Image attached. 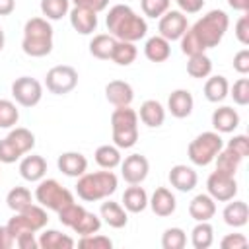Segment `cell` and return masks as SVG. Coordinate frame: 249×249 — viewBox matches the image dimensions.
Returning <instances> with one entry per match:
<instances>
[{"label": "cell", "mask_w": 249, "mask_h": 249, "mask_svg": "<svg viewBox=\"0 0 249 249\" xmlns=\"http://www.w3.org/2000/svg\"><path fill=\"white\" fill-rule=\"evenodd\" d=\"M19 111L14 101L10 99H0V128H12L18 124Z\"/></svg>", "instance_id": "ab89813d"}, {"label": "cell", "mask_w": 249, "mask_h": 249, "mask_svg": "<svg viewBox=\"0 0 249 249\" xmlns=\"http://www.w3.org/2000/svg\"><path fill=\"white\" fill-rule=\"evenodd\" d=\"M99 216L103 218V222H105L107 226H111V228H115V230L124 228L126 222H128V216H126L124 206L119 204V202H113V200H107V202L101 204Z\"/></svg>", "instance_id": "603a6c76"}, {"label": "cell", "mask_w": 249, "mask_h": 249, "mask_svg": "<svg viewBox=\"0 0 249 249\" xmlns=\"http://www.w3.org/2000/svg\"><path fill=\"white\" fill-rule=\"evenodd\" d=\"M35 198L41 206L54 210V212H58L62 206L74 202L72 193L66 187H62L56 179H41L35 189Z\"/></svg>", "instance_id": "ba28073f"}, {"label": "cell", "mask_w": 249, "mask_h": 249, "mask_svg": "<svg viewBox=\"0 0 249 249\" xmlns=\"http://www.w3.org/2000/svg\"><path fill=\"white\" fill-rule=\"evenodd\" d=\"M212 126L216 132H233L237 126H239V115L233 107H228V105H222L218 107L214 113H212Z\"/></svg>", "instance_id": "44dd1931"}, {"label": "cell", "mask_w": 249, "mask_h": 249, "mask_svg": "<svg viewBox=\"0 0 249 249\" xmlns=\"http://www.w3.org/2000/svg\"><path fill=\"white\" fill-rule=\"evenodd\" d=\"M115 43H117V39L111 33H99L89 41V53H91V56H95L99 60H109L113 54Z\"/></svg>", "instance_id": "83f0119b"}, {"label": "cell", "mask_w": 249, "mask_h": 249, "mask_svg": "<svg viewBox=\"0 0 249 249\" xmlns=\"http://www.w3.org/2000/svg\"><path fill=\"white\" fill-rule=\"evenodd\" d=\"M56 165H58V169L64 175H68V177H80L88 169V160L80 152H64V154L58 156Z\"/></svg>", "instance_id": "ac0fdd59"}, {"label": "cell", "mask_w": 249, "mask_h": 249, "mask_svg": "<svg viewBox=\"0 0 249 249\" xmlns=\"http://www.w3.org/2000/svg\"><path fill=\"white\" fill-rule=\"evenodd\" d=\"M214 160H216V169L222 171V173H228V175H235V171L239 169V165L243 161L235 152H231L228 148L226 150L222 148Z\"/></svg>", "instance_id": "d590c367"}, {"label": "cell", "mask_w": 249, "mask_h": 249, "mask_svg": "<svg viewBox=\"0 0 249 249\" xmlns=\"http://www.w3.org/2000/svg\"><path fill=\"white\" fill-rule=\"evenodd\" d=\"M19 158H21V152L8 138H2L0 140V161L2 163H14Z\"/></svg>", "instance_id": "bcb514c9"}, {"label": "cell", "mask_w": 249, "mask_h": 249, "mask_svg": "<svg viewBox=\"0 0 249 249\" xmlns=\"http://www.w3.org/2000/svg\"><path fill=\"white\" fill-rule=\"evenodd\" d=\"M224 148V140L220 136V132L216 130H208L198 134L195 140H191L189 148H187V156L195 165H208L214 161V158L218 156V152Z\"/></svg>", "instance_id": "8992f818"}, {"label": "cell", "mask_w": 249, "mask_h": 249, "mask_svg": "<svg viewBox=\"0 0 249 249\" xmlns=\"http://www.w3.org/2000/svg\"><path fill=\"white\" fill-rule=\"evenodd\" d=\"M187 245V235L181 228H167L161 235L163 249H183Z\"/></svg>", "instance_id": "60d3db41"}, {"label": "cell", "mask_w": 249, "mask_h": 249, "mask_svg": "<svg viewBox=\"0 0 249 249\" xmlns=\"http://www.w3.org/2000/svg\"><path fill=\"white\" fill-rule=\"evenodd\" d=\"M228 150H231V152H235L241 160L243 158H247L249 156V138L245 136V134H235L230 142H228V146H226Z\"/></svg>", "instance_id": "7dc6e473"}, {"label": "cell", "mask_w": 249, "mask_h": 249, "mask_svg": "<svg viewBox=\"0 0 249 249\" xmlns=\"http://www.w3.org/2000/svg\"><path fill=\"white\" fill-rule=\"evenodd\" d=\"M148 204H150L152 212H154L156 216H160V218L171 216V214L175 212V208H177L175 195H173L169 189H165V187H158V189L154 191L152 198L148 200Z\"/></svg>", "instance_id": "9a60e30c"}, {"label": "cell", "mask_w": 249, "mask_h": 249, "mask_svg": "<svg viewBox=\"0 0 249 249\" xmlns=\"http://www.w3.org/2000/svg\"><path fill=\"white\" fill-rule=\"evenodd\" d=\"M12 97L21 107H35L43 97V86L31 76L16 78L12 84Z\"/></svg>", "instance_id": "30bf717a"}, {"label": "cell", "mask_w": 249, "mask_h": 249, "mask_svg": "<svg viewBox=\"0 0 249 249\" xmlns=\"http://www.w3.org/2000/svg\"><path fill=\"white\" fill-rule=\"evenodd\" d=\"M228 95H231L233 97V103H237L241 107L249 105V80L247 78H239L231 86V89L228 91Z\"/></svg>", "instance_id": "7bdbcfd3"}, {"label": "cell", "mask_w": 249, "mask_h": 249, "mask_svg": "<svg viewBox=\"0 0 249 249\" xmlns=\"http://www.w3.org/2000/svg\"><path fill=\"white\" fill-rule=\"evenodd\" d=\"M39 247L41 249H72L74 239L66 233H60L58 230H47L39 237Z\"/></svg>", "instance_id": "f546056e"}, {"label": "cell", "mask_w": 249, "mask_h": 249, "mask_svg": "<svg viewBox=\"0 0 249 249\" xmlns=\"http://www.w3.org/2000/svg\"><path fill=\"white\" fill-rule=\"evenodd\" d=\"M70 0H41V12L47 19H62L68 14Z\"/></svg>", "instance_id": "f35d334b"}, {"label": "cell", "mask_w": 249, "mask_h": 249, "mask_svg": "<svg viewBox=\"0 0 249 249\" xmlns=\"http://www.w3.org/2000/svg\"><path fill=\"white\" fill-rule=\"evenodd\" d=\"M111 130L117 148H132L138 140V113L130 109V105L117 107L111 113Z\"/></svg>", "instance_id": "5b68a950"}, {"label": "cell", "mask_w": 249, "mask_h": 249, "mask_svg": "<svg viewBox=\"0 0 249 249\" xmlns=\"http://www.w3.org/2000/svg\"><path fill=\"white\" fill-rule=\"evenodd\" d=\"M95 158V163L101 167V169H115L117 165H121L123 158H121V152L117 146H111V144H103L95 150L93 154Z\"/></svg>", "instance_id": "4dcf8cb0"}, {"label": "cell", "mask_w": 249, "mask_h": 249, "mask_svg": "<svg viewBox=\"0 0 249 249\" xmlns=\"http://www.w3.org/2000/svg\"><path fill=\"white\" fill-rule=\"evenodd\" d=\"M119 187V179L111 169L95 171V173H84L78 177L76 193L86 202H95L101 198L111 196Z\"/></svg>", "instance_id": "277c9868"}, {"label": "cell", "mask_w": 249, "mask_h": 249, "mask_svg": "<svg viewBox=\"0 0 249 249\" xmlns=\"http://www.w3.org/2000/svg\"><path fill=\"white\" fill-rule=\"evenodd\" d=\"M45 86L54 95H66L78 86V72L68 64L53 66L45 76Z\"/></svg>", "instance_id": "9c48e42d"}, {"label": "cell", "mask_w": 249, "mask_h": 249, "mask_svg": "<svg viewBox=\"0 0 249 249\" xmlns=\"http://www.w3.org/2000/svg\"><path fill=\"white\" fill-rule=\"evenodd\" d=\"M233 200V198H231ZM224 222L231 228H243L249 220V208H247V202L243 200H233V202H228L224 212Z\"/></svg>", "instance_id": "484cf974"}, {"label": "cell", "mask_w": 249, "mask_h": 249, "mask_svg": "<svg viewBox=\"0 0 249 249\" xmlns=\"http://www.w3.org/2000/svg\"><path fill=\"white\" fill-rule=\"evenodd\" d=\"M212 72V60L204 54V53H198V54H193L189 56V62H187V74L191 78H208Z\"/></svg>", "instance_id": "d6a6232c"}, {"label": "cell", "mask_w": 249, "mask_h": 249, "mask_svg": "<svg viewBox=\"0 0 249 249\" xmlns=\"http://www.w3.org/2000/svg\"><path fill=\"white\" fill-rule=\"evenodd\" d=\"M230 91V84L226 80V76H210L204 84V97L210 103H220L228 97Z\"/></svg>", "instance_id": "f1b7e54d"}, {"label": "cell", "mask_w": 249, "mask_h": 249, "mask_svg": "<svg viewBox=\"0 0 249 249\" xmlns=\"http://www.w3.org/2000/svg\"><path fill=\"white\" fill-rule=\"evenodd\" d=\"M136 47L134 43L130 41H117L115 43V49H113V54H111V60L119 66H130L134 60H136Z\"/></svg>", "instance_id": "836d02e7"}, {"label": "cell", "mask_w": 249, "mask_h": 249, "mask_svg": "<svg viewBox=\"0 0 249 249\" xmlns=\"http://www.w3.org/2000/svg\"><path fill=\"white\" fill-rule=\"evenodd\" d=\"M235 37L241 45H249V16H241L235 23Z\"/></svg>", "instance_id": "f907efd6"}, {"label": "cell", "mask_w": 249, "mask_h": 249, "mask_svg": "<svg viewBox=\"0 0 249 249\" xmlns=\"http://www.w3.org/2000/svg\"><path fill=\"white\" fill-rule=\"evenodd\" d=\"M16 10V0H0V16H10Z\"/></svg>", "instance_id": "9f6ffc18"}, {"label": "cell", "mask_w": 249, "mask_h": 249, "mask_svg": "<svg viewBox=\"0 0 249 249\" xmlns=\"http://www.w3.org/2000/svg\"><path fill=\"white\" fill-rule=\"evenodd\" d=\"M183 14H196L202 10L204 0H175Z\"/></svg>", "instance_id": "db71d44e"}, {"label": "cell", "mask_w": 249, "mask_h": 249, "mask_svg": "<svg viewBox=\"0 0 249 249\" xmlns=\"http://www.w3.org/2000/svg\"><path fill=\"white\" fill-rule=\"evenodd\" d=\"M6 204H8V208L14 210V212L23 210L25 206L31 204V191L25 189V187H14V189L6 195Z\"/></svg>", "instance_id": "74e56055"}, {"label": "cell", "mask_w": 249, "mask_h": 249, "mask_svg": "<svg viewBox=\"0 0 249 249\" xmlns=\"http://www.w3.org/2000/svg\"><path fill=\"white\" fill-rule=\"evenodd\" d=\"M105 97L111 105L115 107H123V105H130L134 99V89L128 82L124 80H111L105 86Z\"/></svg>", "instance_id": "2e32d148"}, {"label": "cell", "mask_w": 249, "mask_h": 249, "mask_svg": "<svg viewBox=\"0 0 249 249\" xmlns=\"http://www.w3.org/2000/svg\"><path fill=\"white\" fill-rule=\"evenodd\" d=\"M140 121L146 124V126H150V128H158V126H161L163 124V121H165V109H163V105L160 103V101H156V99H146L142 105H140Z\"/></svg>", "instance_id": "cb8c5ba5"}, {"label": "cell", "mask_w": 249, "mask_h": 249, "mask_svg": "<svg viewBox=\"0 0 249 249\" xmlns=\"http://www.w3.org/2000/svg\"><path fill=\"white\" fill-rule=\"evenodd\" d=\"M6 138H8V140L21 152V156L27 154V152H31V150L35 148V134H33L29 128L16 126V128L10 130V134H8Z\"/></svg>", "instance_id": "1f68e13d"}, {"label": "cell", "mask_w": 249, "mask_h": 249, "mask_svg": "<svg viewBox=\"0 0 249 249\" xmlns=\"http://www.w3.org/2000/svg\"><path fill=\"white\" fill-rule=\"evenodd\" d=\"M4 43H6V37H4V31H2V27H0V51L4 49Z\"/></svg>", "instance_id": "680465c9"}, {"label": "cell", "mask_w": 249, "mask_h": 249, "mask_svg": "<svg viewBox=\"0 0 249 249\" xmlns=\"http://www.w3.org/2000/svg\"><path fill=\"white\" fill-rule=\"evenodd\" d=\"M233 70L243 76L249 72V51L247 49H241L233 54Z\"/></svg>", "instance_id": "681fc988"}, {"label": "cell", "mask_w": 249, "mask_h": 249, "mask_svg": "<svg viewBox=\"0 0 249 249\" xmlns=\"http://www.w3.org/2000/svg\"><path fill=\"white\" fill-rule=\"evenodd\" d=\"M78 247H88V249H111V247H113V241H111L107 235L91 233V235L80 237Z\"/></svg>", "instance_id": "f6af8a7d"}, {"label": "cell", "mask_w": 249, "mask_h": 249, "mask_svg": "<svg viewBox=\"0 0 249 249\" xmlns=\"http://www.w3.org/2000/svg\"><path fill=\"white\" fill-rule=\"evenodd\" d=\"M47 222H49V216L45 212V206H39V204L31 202L23 210L16 212V216L10 218V222L6 226H8L10 233L16 239L23 231H39V230H43L47 226Z\"/></svg>", "instance_id": "52a82bcc"}, {"label": "cell", "mask_w": 249, "mask_h": 249, "mask_svg": "<svg viewBox=\"0 0 249 249\" xmlns=\"http://www.w3.org/2000/svg\"><path fill=\"white\" fill-rule=\"evenodd\" d=\"M107 29L117 41H130L136 43L146 37L148 23L142 16H138L130 6L126 4H117L109 10L105 18Z\"/></svg>", "instance_id": "6da1fadb"}, {"label": "cell", "mask_w": 249, "mask_h": 249, "mask_svg": "<svg viewBox=\"0 0 249 249\" xmlns=\"http://www.w3.org/2000/svg\"><path fill=\"white\" fill-rule=\"evenodd\" d=\"M99 228H101V216H97V214H93V212H88V210H86V212L82 214V218L72 226L74 233H78L80 237L97 233Z\"/></svg>", "instance_id": "8d00e7d4"}, {"label": "cell", "mask_w": 249, "mask_h": 249, "mask_svg": "<svg viewBox=\"0 0 249 249\" xmlns=\"http://www.w3.org/2000/svg\"><path fill=\"white\" fill-rule=\"evenodd\" d=\"M191 243L195 249H208L214 243V228L208 222H198L191 231Z\"/></svg>", "instance_id": "e575fe53"}, {"label": "cell", "mask_w": 249, "mask_h": 249, "mask_svg": "<svg viewBox=\"0 0 249 249\" xmlns=\"http://www.w3.org/2000/svg\"><path fill=\"white\" fill-rule=\"evenodd\" d=\"M123 206L126 212H132V214H138V212H144L146 206H148V195L142 187L138 185H130L124 195H123Z\"/></svg>", "instance_id": "4316f807"}, {"label": "cell", "mask_w": 249, "mask_h": 249, "mask_svg": "<svg viewBox=\"0 0 249 249\" xmlns=\"http://www.w3.org/2000/svg\"><path fill=\"white\" fill-rule=\"evenodd\" d=\"M228 4L233 10H239V12H247L249 10V0H228Z\"/></svg>", "instance_id": "6f0895ef"}, {"label": "cell", "mask_w": 249, "mask_h": 249, "mask_svg": "<svg viewBox=\"0 0 249 249\" xmlns=\"http://www.w3.org/2000/svg\"><path fill=\"white\" fill-rule=\"evenodd\" d=\"M228 25H230V19H228L226 12L210 10L193 27H189V31L193 33L196 43L206 51V49H214L220 45V41L224 39V35L228 31Z\"/></svg>", "instance_id": "3957f363"}, {"label": "cell", "mask_w": 249, "mask_h": 249, "mask_svg": "<svg viewBox=\"0 0 249 249\" xmlns=\"http://www.w3.org/2000/svg\"><path fill=\"white\" fill-rule=\"evenodd\" d=\"M72 2H74V6L91 10V12H95V14L103 12V10L109 6V0H72Z\"/></svg>", "instance_id": "f5cc1de1"}, {"label": "cell", "mask_w": 249, "mask_h": 249, "mask_svg": "<svg viewBox=\"0 0 249 249\" xmlns=\"http://www.w3.org/2000/svg\"><path fill=\"white\" fill-rule=\"evenodd\" d=\"M247 237L243 233H228L226 237H222L220 247L222 249H245L247 247Z\"/></svg>", "instance_id": "c3c4849f"}, {"label": "cell", "mask_w": 249, "mask_h": 249, "mask_svg": "<svg viewBox=\"0 0 249 249\" xmlns=\"http://www.w3.org/2000/svg\"><path fill=\"white\" fill-rule=\"evenodd\" d=\"M150 171V161L142 154H130L121 161V175L128 185H140Z\"/></svg>", "instance_id": "4fadbf2b"}, {"label": "cell", "mask_w": 249, "mask_h": 249, "mask_svg": "<svg viewBox=\"0 0 249 249\" xmlns=\"http://www.w3.org/2000/svg\"><path fill=\"white\" fill-rule=\"evenodd\" d=\"M70 25L80 33V35H89L97 27V14L80 6H74L70 10Z\"/></svg>", "instance_id": "d6986e66"}, {"label": "cell", "mask_w": 249, "mask_h": 249, "mask_svg": "<svg viewBox=\"0 0 249 249\" xmlns=\"http://www.w3.org/2000/svg\"><path fill=\"white\" fill-rule=\"evenodd\" d=\"M189 214L196 222H208L216 214V200L210 195H196L189 202Z\"/></svg>", "instance_id": "7402d4cb"}, {"label": "cell", "mask_w": 249, "mask_h": 249, "mask_svg": "<svg viewBox=\"0 0 249 249\" xmlns=\"http://www.w3.org/2000/svg\"><path fill=\"white\" fill-rule=\"evenodd\" d=\"M14 243H16V239L10 233L8 226H0V249H12Z\"/></svg>", "instance_id": "11a10c76"}, {"label": "cell", "mask_w": 249, "mask_h": 249, "mask_svg": "<svg viewBox=\"0 0 249 249\" xmlns=\"http://www.w3.org/2000/svg\"><path fill=\"white\" fill-rule=\"evenodd\" d=\"M206 189H208V195L214 198V200H220V202H228L231 200L235 195H237V183H235V175H228V173H222V171H212L206 179Z\"/></svg>", "instance_id": "8fae6325"}, {"label": "cell", "mask_w": 249, "mask_h": 249, "mask_svg": "<svg viewBox=\"0 0 249 249\" xmlns=\"http://www.w3.org/2000/svg\"><path fill=\"white\" fill-rule=\"evenodd\" d=\"M16 245L19 249H37L39 239H35V231H23L16 237Z\"/></svg>", "instance_id": "816d5d0a"}, {"label": "cell", "mask_w": 249, "mask_h": 249, "mask_svg": "<svg viewBox=\"0 0 249 249\" xmlns=\"http://www.w3.org/2000/svg\"><path fill=\"white\" fill-rule=\"evenodd\" d=\"M169 183H171V187H175L177 191H181V193H189V191H193L195 187H196V183H198V175H196V171L193 169V167H189V165H185V163H177V165H173L171 169H169Z\"/></svg>", "instance_id": "5bb4252c"}, {"label": "cell", "mask_w": 249, "mask_h": 249, "mask_svg": "<svg viewBox=\"0 0 249 249\" xmlns=\"http://www.w3.org/2000/svg\"><path fill=\"white\" fill-rule=\"evenodd\" d=\"M144 54L150 62H163L171 54V43L161 35H154L144 45Z\"/></svg>", "instance_id": "d4e9b609"}, {"label": "cell", "mask_w": 249, "mask_h": 249, "mask_svg": "<svg viewBox=\"0 0 249 249\" xmlns=\"http://www.w3.org/2000/svg\"><path fill=\"white\" fill-rule=\"evenodd\" d=\"M45 173H47V161H45L43 156L31 154V156H25V158L19 161V175H21L25 181H29V183L41 181V179L45 177Z\"/></svg>", "instance_id": "ffe728a7"}, {"label": "cell", "mask_w": 249, "mask_h": 249, "mask_svg": "<svg viewBox=\"0 0 249 249\" xmlns=\"http://www.w3.org/2000/svg\"><path fill=\"white\" fill-rule=\"evenodd\" d=\"M142 12L148 18H161L169 10V0H140Z\"/></svg>", "instance_id": "ee69618b"}, {"label": "cell", "mask_w": 249, "mask_h": 249, "mask_svg": "<svg viewBox=\"0 0 249 249\" xmlns=\"http://www.w3.org/2000/svg\"><path fill=\"white\" fill-rule=\"evenodd\" d=\"M195 99L189 89H175L167 99V109L175 119H185L193 113Z\"/></svg>", "instance_id": "e0dca14e"}, {"label": "cell", "mask_w": 249, "mask_h": 249, "mask_svg": "<svg viewBox=\"0 0 249 249\" xmlns=\"http://www.w3.org/2000/svg\"><path fill=\"white\" fill-rule=\"evenodd\" d=\"M21 49L33 58L47 56L53 51V27L47 18H31L25 21Z\"/></svg>", "instance_id": "7a4b0ae2"}, {"label": "cell", "mask_w": 249, "mask_h": 249, "mask_svg": "<svg viewBox=\"0 0 249 249\" xmlns=\"http://www.w3.org/2000/svg\"><path fill=\"white\" fill-rule=\"evenodd\" d=\"M86 212V208L82 206V204H76V202H70V204H66V206H62L56 214H58V220H60V224L62 226H68V228H72L80 218H82V214Z\"/></svg>", "instance_id": "b9f144b4"}, {"label": "cell", "mask_w": 249, "mask_h": 249, "mask_svg": "<svg viewBox=\"0 0 249 249\" xmlns=\"http://www.w3.org/2000/svg\"><path fill=\"white\" fill-rule=\"evenodd\" d=\"M189 23H187V16L181 10H167L158 23V31L163 39L171 41H179L183 37V33L187 31Z\"/></svg>", "instance_id": "7c38bea8"}]
</instances>
